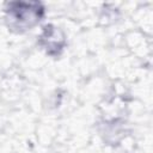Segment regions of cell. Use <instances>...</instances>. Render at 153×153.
<instances>
[{"instance_id": "1", "label": "cell", "mask_w": 153, "mask_h": 153, "mask_svg": "<svg viewBox=\"0 0 153 153\" xmlns=\"http://www.w3.org/2000/svg\"><path fill=\"white\" fill-rule=\"evenodd\" d=\"M17 7L10 10L11 18L19 26H31L39 20L43 10L38 4H14Z\"/></svg>"}, {"instance_id": "2", "label": "cell", "mask_w": 153, "mask_h": 153, "mask_svg": "<svg viewBox=\"0 0 153 153\" xmlns=\"http://www.w3.org/2000/svg\"><path fill=\"white\" fill-rule=\"evenodd\" d=\"M41 42L49 54H53V50L55 54L59 53L62 49L65 43L63 36L59 32L56 27H53V26L44 27V31L41 36Z\"/></svg>"}]
</instances>
